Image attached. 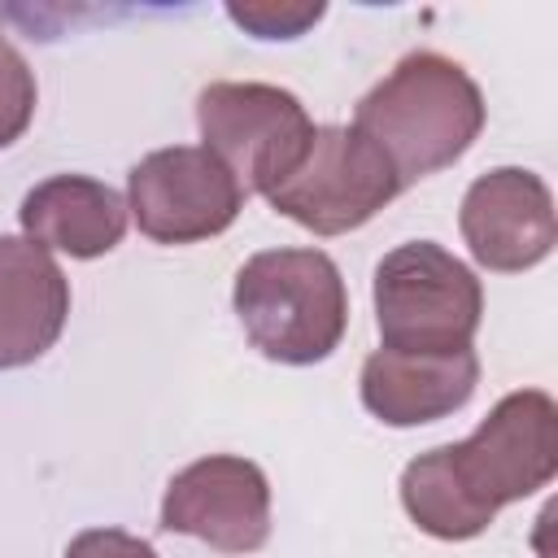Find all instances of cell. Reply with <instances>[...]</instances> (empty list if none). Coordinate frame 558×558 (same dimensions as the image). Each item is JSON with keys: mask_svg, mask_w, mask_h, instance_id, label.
Segmentation results:
<instances>
[{"mask_svg": "<svg viewBox=\"0 0 558 558\" xmlns=\"http://www.w3.org/2000/svg\"><path fill=\"white\" fill-rule=\"evenodd\" d=\"M244 196L240 179L205 144L157 148L126 174V214L157 244H201L222 235L244 209Z\"/></svg>", "mask_w": 558, "mask_h": 558, "instance_id": "7", "label": "cell"}, {"mask_svg": "<svg viewBox=\"0 0 558 558\" xmlns=\"http://www.w3.org/2000/svg\"><path fill=\"white\" fill-rule=\"evenodd\" d=\"M70 318V279L48 248L0 235V371L39 362Z\"/></svg>", "mask_w": 558, "mask_h": 558, "instance_id": "11", "label": "cell"}, {"mask_svg": "<svg viewBox=\"0 0 558 558\" xmlns=\"http://www.w3.org/2000/svg\"><path fill=\"white\" fill-rule=\"evenodd\" d=\"M126 201L92 174H52L22 196V235L48 253L105 257L126 235Z\"/></svg>", "mask_w": 558, "mask_h": 558, "instance_id": "12", "label": "cell"}, {"mask_svg": "<svg viewBox=\"0 0 558 558\" xmlns=\"http://www.w3.org/2000/svg\"><path fill=\"white\" fill-rule=\"evenodd\" d=\"M480 384L475 349L397 353L375 349L362 362V405L388 427H418L458 414Z\"/></svg>", "mask_w": 558, "mask_h": 558, "instance_id": "10", "label": "cell"}, {"mask_svg": "<svg viewBox=\"0 0 558 558\" xmlns=\"http://www.w3.org/2000/svg\"><path fill=\"white\" fill-rule=\"evenodd\" d=\"M65 558H157V549L122 527H87L65 545Z\"/></svg>", "mask_w": 558, "mask_h": 558, "instance_id": "15", "label": "cell"}, {"mask_svg": "<svg viewBox=\"0 0 558 558\" xmlns=\"http://www.w3.org/2000/svg\"><path fill=\"white\" fill-rule=\"evenodd\" d=\"M371 296L379 349L397 353L471 349L484 318V288L475 270L436 240H410L384 253Z\"/></svg>", "mask_w": 558, "mask_h": 558, "instance_id": "4", "label": "cell"}, {"mask_svg": "<svg viewBox=\"0 0 558 558\" xmlns=\"http://www.w3.org/2000/svg\"><path fill=\"white\" fill-rule=\"evenodd\" d=\"M558 475V405L545 388L506 392L466 440L405 462L401 506L436 541L480 536L501 506L532 497Z\"/></svg>", "mask_w": 558, "mask_h": 558, "instance_id": "1", "label": "cell"}, {"mask_svg": "<svg viewBox=\"0 0 558 558\" xmlns=\"http://www.w3.org/2000/svg\"><path fill=\"white\" fill-rule=\"evenodd\" d=\"M401 192L388 157L349 122L314 126L301 166L266 192L270 209L314 235H344L371 222Z\"/></svg>", "mask_w": 558, "mask_h": 558, "instance_id": "6", "label": "cell"}, {"mask_svg": "<svg viewBox=\"0 0 558 558\" xmlns=\"http://www.w3.org/2000/svg\"><path fill=\"white\" fill-rule=\"evenodd\" d=\"M458 227L471 257L484 270H497V275L532 270L554 253V240H558L554 192L536 170L497 166L466 187Z\"/></svg>", "mask_w": 558, "mask_h": 558, "instance_id": "9", "label": "cell"}, {"mask_svg": "<svg viewBox=\"0 0 558 558\" xmlns=\"http://www.w3.org/2000/svg\"><path fill=\"white\" fill-rule=\"evenodd\" d=\"M327 9L318 0H248L227 4V17L253 39H301Z\"/></svg>", "mask_w": 558, "mask_h": 558, "instance_id": "13", "label": "cell"}, {"mask_svg": "<svg viewBox=\"0 0 558 558\" xmlns=\"http://www.w3.org/2000/svg\"><path fill=\"white\" fill-rule=\"evenodd\" d=\"M161 532L196 536L218 554H253L270 536V484L257 462L209 453L183 466L161 497Z\"/></svg>", "mask_w": 558, "mask_h": 558, "instance_id": "8", "label": "cell"}, {"mask_svg": "<svg viewBox=\"0 0 558 558\" xmlns=\"http://www.w3.org/2000/svg\"><path fill=\"white\" fill-rule=\"evenodd\" d=\"M205 148L240 179L244 192L279 187L310 153L314 122L305 105L275 83H209L196 96Z\"/></svg>", "mask_w": 558, "mask_h": 558, "instance_id": "5", "label": "cell"}, {"mask_svg": "<svg viewBox=\"0 0 558 558\" xmlns=\"http://www.w3.org/2000/svg\"><path fill=\"white\" fill-rule=\"evenodd\" d=\"M0 44H4V39H0Z\"/></svg>", "mask_w": 558, "mask_h": 558, "instance_id": "16", "label": "cell"}, {"mask_svg": "<svg viewBox=\"0 0 558 558\" xmlns=\"http://www.w3.org/2000/svg\"><path fill=\"white\" fill-rule=\"evenodd\" d=\"M231 305L248 344L279 366L331 357L349 327V292L323 248L253 253L235 275Z\"/></svg>", "mask_w": 558, "mask_h": 558, "instance_id": "3", "label": "cell"}, {"mask_svg": "<svg viewBox=\"0 0 558 558\" xmlns=\"http://www.w3.org/2000/svg\"><path fill=\"white\" fill-rule=\"evenodd\" d=\"M35 74L26 65V57L13 44H0V148L17 144L35 118Z\"/></svg>", "mask_w": 558, "mask_h": 558, "instance_id": "14", "label": "cell"}, {"mask_svg": "<svg viewBox=\"0 0 558 558\" xmlns=\"http://www.w3.org/2000/svg\"><path fill=\"white\" fill-rule=\"evenodd\" d=\"M353 126L388 157L401 187L453 166L484 131L480 83L445 52H405L353 109Z\"/></svg>", "mask_w": 558, "mask_h": 558, "instance_id": "2", "label": "cell"}]
</instances>
